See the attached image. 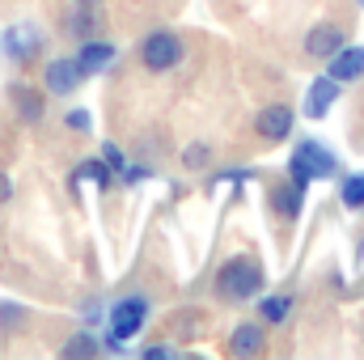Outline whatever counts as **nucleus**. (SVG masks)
Returning <instances> with one entry per match:
<instances>
[{"instance_id":"nucleus-1","label":"nucleus","mask_w":364,"mask_h":360,"mask_svg":"<svg viewBox=\"0 0 364 360\" xmlns=\"http://www.w3.org/2000/svg\"><path fill=\"white\" fill-rule=\"evenodd\" d=\"M149 322V297H119L110 305V331L102 335V352H123V339L140 335Z\"/></svg>"},{"instance_id":"nucleus-2","label":"nucleus","mask_w":364,"mask_h":360,"mask_svg":"<svg viewBox=\"0 0 364 360\" xmlns=\"http://www.w3.org/2000/svg\"><path fill=\"white\" fill-rule=\"evenodd\" d=\"M288 170H292V182H296L301 191H309V182H314V179H335L343 166H339V157H335V153H326L318 140H301V149L292 153Z\"/></svg>"},{"instance_id":"nucleus-3","label":"nucleus","mask_w":364,"mask_h":360,"mask_svg":"<svg viewBox=\"0 0 364 360\" xmlns=\"http://www.w3.org/2000/svg\"><path fill=\"white\" fill-rule=\"evenodd\" d=\"M216 288L229 301H246V297H255L263 288V268L255 259H229L220 268V275H216Z\"/></svg>"},{"instance_id":"nucleus-4","label":"nucleus","mask_w":364,"mask_h":360,"mask_svg":"<svg viewBox=\"0 0 364 360\" xmlns=\"http://www.w3.org/2000/svg\"><path fill=\"white\" fill-rule=\"evenodd\" d=\"M140 64L149 73H170L182 64V38L174 30H153L144 43H140Z\"/></svg>"},{"instance_id":"nucleus-5","label":"nucleus","mask_w":364,"mask_h":360,"mask_svg":"<svg viewBox=\"0 0 364 360\" xmlns=\"http://www.w3.org/2000/svg\"><path fill=\"white\" fill-rule=\"evenodd\" d=\"M81 81H85V73L77 60H47V68H43V90L51 97H73L81 90Z\"/></svg>"},{"instance_id":"nucleus-6","label":"nucleus","mask_w":364,"mask_h":360,"mask_svg":"<svg viewBox=\"0 0 364 360\" xmlns=\"http://www.w3.org/2000/svg\"><path fill=\"white\" fill-rule=\"evenodd\" d=\"M38 47H43V34H38L34 26H13V30L0 34V51H4L13 64H30V60L38 55Z\"/></svg>"},{"instance_id":"nucleus-7","label":"nucleus","mask_w":364,"mask_h":360,"mask_svg":"<svg viewBox=\"0 0 364 360\" xmlns=\"http://www.w3.org/2000/svg\"><path fill=\"white\" fill-rule=\"evenodd\" d=\"M114 55H119V51H114V43H102V38H85V43H81V51H77L73 60L81 64V73H85V77H97V73H106V68L114 64Z\"/></svg>"},{"instance_id":"nucleus-8","label":"nucleus","mask_w":364,"mask_h":360,"mask_svg":"<svg viewBox=\"0 0 364 360\" xmlns=\"http://www.w3.org/2000/svg\"><path fill=\"white\" fill-rule=\"evenodd\" d=\"M335 102H339V81L335 77H322V81H314L309 93H305V115L309 119H326Z\"/></svg>"},{"instance_id":"nucleus-9","label":"nucleus","mask_w":364,"mask_h":360,"mask_svg":"<svg viewBox=\"0 0 364 360\" xmlns=\"http://www.w3.org/2000/svg\"><path fill=\"white\" fill-rule=\"evenodd\" d=\"M9 102H13V110H17L21 123H43V115H47V97L38 90H30V85H13Z\"/></svg>"},{"instance_id":"nucleus-10","label":"nucleus","mask_w":364,"mask_h":360,"mask_svg":"<svg viewBox=\"0 0 364 360\" xmlns=\"http://www.w3.org/2000/svg\"><path fill=\"white\" fill-rule=\"evenodd\" d=\"M326 77H335L339 85H348V81L364 77V47H339V51L331 55V68H326Z\"/></svg>"},{"instance_id":"nucleus-11","label":"nucleus","mask_w":364,"mask_h":360,"mask_svg":"<svg viewBox=\"0 0 364 360\" xmlns=\"http://www.w3.org/2000/svg\"><path fill=\"white\" fill-rule=\"evenodd\" d=\"M292 119H296V115H292V106H279V102H275V106H267V110H263V115H259V136H263V140H288V136H292Z\"/></svg>"},{"instance_id":"nucleus-12","label":"nucleus","mask_w":364,"mask_h":360,"mask_svg":"<svg viewBox=\"0 0 364 360\" xmlns=\"http://www.w3.org/2000/svg\"><path fill=\"white\" fill-rule=\"evenodd\" d=\"M343 47V30L339 26H314V34L305 38V55H314V60H331L335 51Z\"/></svg>"},{"instance_id":"nucleus-13","label":"nucleus","mask_w":364,"mask_h":360,"mask_svg":"<svg viewBox=\"0 0 364 360\" xmlns=\"http://www.w3.org/2000/svg\"><path fill=\"white\" fill-rule=\"evenodd\" d=\"M263 344H267V335H263L259 322H242V327L233 331V339H229V348H233L237 356H259Z\"/></svg>"},{"instance_id":"nucleus-14","label":"nucleus","mask_w":364,"mask_h":360,"mask_svg":"<svg viewBox=\"0 0 364 360\" xmlns=\"http://www.w3.org/2000/svg\"><path fill=\"white\" fill-rule=\"evenodd\" d=\"M272 203H275V212H279L284 221H296V216H301V203H305V191H301L296 182L272 186Z\"/></svg>"},{"instance_id":"nucleus-15","label":"nucleus","mask_w":364,"mask_h":360,"mask_svg":"<svg viewBox=\"0 0 364 360\" xmlns=\"http://www.w3.org/2000/svg\"><path fill=\"white\" fill-rule=\"evenodd\" d=\"M68 34H77V38H93V34H97V9H93V4H77V0H73Z\"/></svg>"},{"instance_id":"nucleus-16","label":"nucleus","mask_w":364,"mask_h":360,"mask_svg":"<svg viewBox=\"0 0 364 360\" xmlns=\"http://www.w3.org/2000/svg\"><path fill=\"white\" fill-rule=\"evenodd\" d=\"M259 314H263V322H284L288 314H292V297H284V292H275V297H263L259 301Z\"/></svg>"},{"instance_id":"nucleus-17","label":"nucleus","mask_w":364,"mask_h":360,"mask_svg":"<svg viewBox=\"0 0 364 360\" xmlns=\"http://www.w3.org/2000/svg\"><path fill=\"white\" fill-rule=\"evenodd\" d=\"M73 182H97V191L102 186H110V166L97 157V162H81L77 166V174H73Z\"/></svg>"},{"instance_id":"nucleus-18","label":"nucleus","mask_w":364,"mask_h":360,"mask_svg":"<svg viewBox=\"0 0 364 360\" xmlns=\"http://www.w3.org/2000/svg\"><path fill=\"white\" fill-rule=\"evenodd\" d=\"M26 305H17V301H0V331H21L26 327Z\"/></svg>"},{"instance_id":"nucleus-19","label":"nucleus","mask_w":364,"mask_h":360,"mask_svg":"<svg viewBox=\"0 0 364 360\" xmlns=\"http://www.w3.org/2000/svg\"><path fill=\"white\" fill-rule=\"evenodd\" d=\"M97 352H102V344L90 331H81V335H73V344H64V356H97Z\"/></svg>"},{"instance_id":"nucleus-20","label":"nucleus","mask_w":364,"mask_h":360,"mask_svg":"<svg viewBox=\"0 0 364 360\" xmlns=\"http://www.w3.org/2000/svg\"><path fill=\"white\" fill-rule=\"evenodd\" d=\"M343 203L348 208H364V174H352L343 182Z\"/></svg>"},{"instance_id":"nucleus-21","label":"nucleus","mask_w":364,"mask_h":360,"mask_svg":"<svg viewBox=\"0 0 364 360\" xmlns=\"http://www.w3.org/2000/svg\"><path fill=\"white\" fill-rule=\"evenodd\" d=\"M208 157H212V149H208V144H191V149L182 153L186 170H199V166H208Z\"/></svg>"},{"instance_id":"nucleus-22","label":"nucleus","mask_w":364,"mask_h":360,"mask_svg":"<svg viewBox=\"0 0 364 360\" xmlns=\"http://www.w3.org/2000/svg\"><path fill=\"white\" fill-rule=\"evenodd\" d=\"M64 123H68L73 132H90V127H93L90 110H68V115H64Z\"/></svg>"},{"instance_id":"nucleus-23","label":"nucleus","mask_w":364,"mask_h":360,"mask_svg":"<svg viewBox=\"0 0 364 360\" xmlns=\"http://www.w3.org/2000/svg\"><path fill=\"white\" fill-rule=\"evenodd\" d=\"M102 162H106V166H110V170H114V174H119V170H123V166H127V162H123V153H119V149H114V144H102Z\"/></svg>"},{"instance_id":"nucleus-24","label":"nucleus","mask_w":364,"mask_h":360,"mask_svg":"<svg viewBox=\"0 0 364 360\" xmlns=\"http://www.w3.org/2000/svg\"><path fill=\"white\" fill-rule=\"evenodd\" d=\"M9 199H13V179L0 170V203H9Z\"/></svg>"},{"instance_id":"nucleus-25","label":"nucleus","mask_w":364,"mask_h":360,"mask_svg":"<svg viewBox=\"0 0 364 360\" xmlns=\"http://www.w3.org/2000/svg\"><path fill=\"white\" fill-rule=\"evenodd\" d=\"M77 4H93V9H97V4H102V0H77Z\"/></svg>"},{"instance_id":"nucleus-26","label":"nucleus","mask_w":364,"mask_h":360,"mask_svg":"<svg viewBox=\"0 0 364 360\" xmlns=\"http://www.w3.org/2000/svg\"><path fill=\"white\" fill-rule=\"evenodd\" d=\"M360 4H364V0H360Z\"/></svg>"}]
</instances>
